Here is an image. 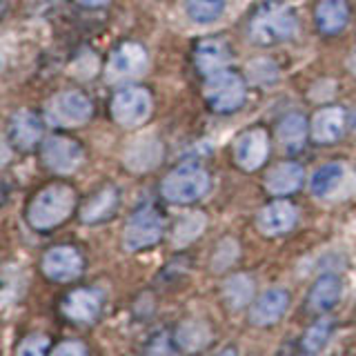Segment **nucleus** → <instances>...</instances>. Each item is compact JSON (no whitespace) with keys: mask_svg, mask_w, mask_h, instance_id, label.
Returning a JSON list of instances; mask_svg holds the SVG:
<instances>
[{"mask_svg":"<svg viewBox=\"0 0 356 356\" xmlns=\"http://www.w3.org/2000/svg\"><path fill=\"white\" fill-rule=\"evenodd\" d=\"M114 209H116V192L111 187H105L103 192L96 194L83 207L81 218L85 222H100V220H105V218H109L111 214H114Z\"/></svg>","mask_w":356,"mask_h":356,"instance_id":"b1692460","label":"nucleus"},{"mask_svg":"<svg viewBox=\"0 0 356 356\" xmlns=\"http://www.w3.org/2000/svg\"><path fill=\"white\" fill-rule=\"evenodd\" d=\"M345 127V111L341 107H325L312 120V136L316 143H334Z\"/></svg>","mask_w":356,"mask_h":356,"instance_id":"6ab92c4d","label":"nucleus"},{"mask_svg":"<svg viewBox=\"0 0 356 356\" xmlns=\"http://www.w3.org/2000/svg\"><path fill=\"white\" fill-rule=\"evenodd\" d=\"M203 94L211 109L218 114H229L245 103V83L241 76L232 72H218L207 76Z\"/></svg>","mask_w":356,"mask_h":356,"instance_id":"423d86ee","label":"nucleus"},{"mask_svg":"<svg viewBox=\"0 0 356 356\" xmlns=\"http://www.w3.org/2000/svg\"><path fill=\"white\" fill-rule=\"evenodd\" d=\"M348 65H350V72H352V74H356V49L352 51V56H350Z\"/></svg>","mask_w":356,"mask_h":356,"instance_id":"473e14b6","label":"nucleus"},{"mask_svg":"<svg viewBox=\"0 0 356 356\" xmlns=\"http://www.w3.org/2000/svg\"><path fill=\"white\" fill-rule=\"evenodd\" d=\"M47 350H49L47 337H42V334H29L16 348V356H47Z\"/></svg>","mask_w":356,"mask_h":356,"instance_id":"c756f323","label":"nucleus"},{"mask_svg":"<svg viewBox=\"0 0 356 356\" xmlns=\"http://www.w3.org/2000/svg\"><path fill=\"white\" fill-rule=\"evenodd\" d=\"M92 116V103L83 92H60L56 94L44 109V118L54 127H78L85 125Z\"/></svg>","mask_w":356,"mask_h":356,"instance_id":"20e7f679","label":"nucleus"},{"mask_svg":"<svg viewBox=\"0 0 356 356\" xmlns=\"http://www.w3.org/2000/svg\"><path fill=\"white\" fill-rule=\"evenodd\" d=\"M303 178H305V172L298 163H281L267 174L265 187H267V192L274 196H287V194H294L296 189L303 185Z\"/></svg>","mask_w":356,"mask_h":356,"instance_id":"a211bd4d","label":"nucleus"},{"mask_svg":"<svg viewBox=\"0 0 356 356\" xmlns=\"http://www.w3.org/2000/svg\"><path fill=\"white\" fill-rule=\"evenodd\" d=\"M78 3L85 5V7H103L109 3V0H78Z\"/></svg>","mask_w":356,"mask_h":356,"instance_id":"2f4dec72","label":"nucleus"},{"mask_svg":"<svg viewBox=\"0 0 356 356\" xmlns=\"http://www.w3.org/2000/svg\"><path fill=\"white\" fill-rule=\"evenodd\" d=\"M345 176V167L341 163H327V165H321L318 170L314 172L309 181L312 187V194L318 196V198H325L330 196L334 189H339L341 181Z\"/></svg>","mask_w":356,"mask_h":356,"instance_id":"5701e85b","label":"nucleus"},{"mask_svg":"<svg viewBox=\"0 0 356 356\" xmlns=\"http://www.w3.org/2000/svg\"><path fill=\"white\" fill-rule=\"evenodd\" d=\"M147 154H163V147L156 140L147 138V140H138V143H134L131 147L127 149L125 154V163L131 165V163H136V167H134V172H145V170H149V163L145 161L147 159Z\"/></svg>","mask_w":356,"mask_h":356,"instance_id":"c85d7f7f","label":"nucleus"},{"mask_svg":"<svg viewBox=\"0 0 356 356\" xmlns=\"http://www.w3.org/2000/svg\"><path fill=\"white\" fill-rule=\"evenodd\" d=\"M76 205L74 189L67 185H51L31 200L27 209V220L33 229H51L58 227Z\"/></svg>","mask_w":356,"mask_h":356,"instance_id":"f257e3e1","label":"nucleus"},{"mask_svg":"<svg viewBox=\"0 0 356 356\" xmlns=\"http://www.w3.org/2000/svg\"><path fill=\"white\" fill-rule=\"evenodd\" d=\"M203 229H205V216L200 214V211H194V214H187L176 222L172 241L176 248H185V245H189L196 236H200Z\"/></svg>","mask_w":356,"mask_h":356,"instance_id":"a878e982","label":"nucleus"},{"mask_svg":"<svg viewBox=\"0 0 356 356\" xmlns=\"http://www.w3.org/2000/svg\"><path fill=\"white\" fill-rule=\"evenodd\" d=\"M296 16L289 7L267 5L256 11L250 22V38L259 44H274L289 40L296 33Z\"/></svg>","mask_w":356,"mask_h":356,"instance_id":"f03ea898","label":"nucleus"},{"mask_svg":"<svg viewBox=\"0 0 356 356\" xmlns=\"http://www.w3.org/2000/svg\"><path fill=\"white\" fill-rule=\"evenodd\" d=\"M42 274L49 281L67 283L83 274V256L72 245H58L42 256Z\"/></svg>","mask_w":356,"mask_h":356,"instance_id":"6e6552de","label":"nucleus"},{"mask_svg":"<svg viewBox=\"0 0 356 356\" xmlns=\"http://www.w3.org/2000/svg\"><path fill=\"white\" fill-rule=\"evenodd\" d=\"M267 154H270V140L263 129H250L234 145V159L243 167V170L254 172L265 163Z\"/></svg>","mask_w":356,"mask_h":356,"instance_id":"9b49d317","label":"nucleus"},{"mask_svg":"<svg viewBox=\"0 0 356 356\" xmlns=\"http://www.w3.org/2000/svg\"><path fill=\"white\" fill-rule=\"evenodd\" d=\"M287 307H289V294L281 287H272L254 300L252 312H250V321L259 327L276 325V323L283 318Z\"/></svg>","mask_w":356,"mask_h":356,"instance_id":"9d476101","label":"nucleus"},{"mask_svg":"<svg viewBox=\"0 0 356 356\" xmlns=\"http://www.w3.org/2000/svg\"><path fill=\"white\" fill-rule=\"evenodd\" d=\"M42 138V125L31 111H18L9 122V140L16 149H31Z\"/></svg>","mask_w":356,"mask_h":356,"instance_id":"2eb2a0df","label":"nucleus"},{"mask_svg":"<svg viewBox=\"0 0 356 356\" xmlns=\"http://www.w3.org/2000/svg\"><path fill=\"white\" fill-rule=\"evenodd\" d=\"M256 225H259L261 234H265V236H281V234H287L296 225V207L292 203H287V200L270 203L259 211Z\"/></svg>","mask_w":356,"mask_h":356,"instance_id":"ddd939ff","label":"nucleus"},{"mask_svg":"<svg viewBox=\"0 0 356 356\" xmlns=\"http://www.w3.org/2000/svg\"><path fill=\"white\" fill-rule=\"evenodd\" d=\"M49 356H89V352L81 341H63L49 352Z\"/></svg>","mask_w":356,"mask_h":356,"instance_id":"7c9ffc66","label":"nucleus"},{"mask_svg":"<svg viewBox=\"0 0 356 356\" xmlns=\"http://www.w3.org/2000/svg\"><path fill=\"white\" fill-rule=\"evenodd\" d=\"M194 60L200 74L214 76L218 72H225V67L229 63V51L225 47V42L216 38H207L203 42H198Z\"/></svg>","mask_w":356,"mask_h":356,"instance_id":"f3484780","label":"nucleus"},{"mask_svg":"<svg viewBox=\"0 0 356 356\" xmlns=\"http://www.w3.org/2000/svg\"><path fill=\"white\" fill-rule=\"evenodd\" d=\"M352 129L356 131V111H354V118H352Z\"/></svg>","mask_w":356,"mask_h":356,"instance_id":"f704fd0d","label":"nucleus"},{"mask_svg":"<svg viewBox=\"0 0 356 356\" xmlns=\"http://www.w3.org/2000/svg\"><path fill=\"white\" fill-rule=\"evenodd\" d=\"M60 312L67 321H74V323H94L100 314V294L96 289H74L65 298H63V305Z\"/></svg>","mask_w":356,"mask_h":356,"instance_id":"f8f14e48","label":"nucleus"},{"mask_svg":"<svg viewBox=\"0 0 356 356\" xmlns=\"http://www.w3.org/2000/svg\"><path fill=\"white\" fill-rule=\"evenodd\" d=\"M152 111V96L143 87H125L111 100V116L122 127H138Z\"/></svg>","mask_w":356,"mask_h":356,"instance_id":"0eeeda50","label":"nucleus"},{"mask_svg":"<svg viewBox=\"0 0 356 356\" xmlns=\"http://www.w3.org/2000/svg\"><path fill=\"white\" fill-rule=\"evenodd\" d=\"M163 232L165 220L161 211H156L154 207H143L127 220L125 232H122V245H125L127 252L147 250L161 241Z\"/></svg>","mask_w":356,"mask_h":356,"instance_id":"39448f33","label":"nucleus"},{"mask_svg":"<svg viewBox=\"0 0 356 356\" xmlns=\"http://www.w3.org/2000/svg\"><path fill=\"white\" fill-rule=\"evenodd\" d=\"M209 189V174L196 163H185L170 172L163 181V196L170 203H194Z\"/></svg>","mask_w":356,"mask_h":356,"instance_id":"7ed1b4c3","label":"nucleus"},{"mask_svg":"<svg viewBox=\"0 0 356 356\" xmlns=\"http://www.w3.org/2000/svg\"><path fill=\"white\" fill-rule=\"evenodd\" d=\"M341 294H343L341 278L334 274H325L312 285L309 296H307V305L312 312H316V314H325V312H330L339 303Z\"/></svg>","mask_w":356,"mask_h":356,"instance_id":"dca6fc26","label":"nucleus"},{"mask_svg":"<svg viewBox=\"0 0 356 356\" xmlns=\"http://www.w3.org/2000/svg\"><path fill=\"white\" fill-rule=\"evenodd\" d=\"M42 159L49 170L58 174H72L83 163V149L81 145L70 138L51 136L42 145Z\"/></svg>","mask_w":356,"mask_h":356,"instance_id":"1a4fd4ad","label":"nucleus"},{"mask_svg":"<svg viewBox=\"0 0 356 356\" xmlns=\"http://www.w3.org/2000/svg\"><path fill=\"white\" fill-rule=\"evenodd\" d=\"M147 67V51L136 42H125L114 51L109 60V72L118 78H131L145 72Z\"/></svg>","mask_w":356,"mask_h":356,"instance_id":"4468645a","label":"nucleus"},{"mask_svg":"<svg viewBox=\"0 0 356 356\" xmlns=\"http://www.w3.org/2000/svg\"><path fill=\"white\" fill-rule=\"evenodd\" d=\"M216 356H236V350H234V348H225V350H220Z\"/></svg>","mask_w":356,"mask_h":356,"instance_id":"72a5a7b5","label":"nucleus"},{"mask_svg":"<svg viewBox=\"0 0 356 356\" xmlns=\"http://www.w3.org/2000/svg\"><path fill=\"white\" fill-rule=\"evenodd\" d=\"M305 136H307V125H305V118L300 114H289L287 118L281 120V125H278V140L289 149L300 147V145L305 143Z\"/></svg>","mask_w":356,"mask_h":356,"instance_id":"393cba45","label":"nucleus"},{"mask_svg":"<svg viewBox=\"0 0 356 356\" xmlns=\"http://www.w3.org/2000/svg\"><path fill=\"white\" fill-rule=\"evenodd\" d=\"M254 298V281L248 274H234L222 283V300L229 309H243Z\"/></svg>","mask_w":356,"mask_h":356,"instance_id":"412c9836","label":"nucleus"},{"mask_svg":"<svg viewBox=\"0 0 356 356\" xmlns=\"http://www.w3.org/2000/svg\"><path fill=\"white\" fill-rule=\"evenodd\" d=\"M316 22L321 31L339 33L348 25V3L345 0H321L316 9Z\"/></svg>","mask_w":356,"mask_h":356,"instance_id":"4be33fe9","label":"nucleus"},{"mask_svg":"<svg viewBox=\"0 0 356 356\" xmlns=\"http://www.w3.org/2000/svg\"><path fill=\"white\" fill-rule=\"evenodd\" d=\"M330 334H332V321L330 318H321L303 334V341H300V345H303V350L307 354H316V352H321L323 348H325Z\"/></svg>","mask_w":356,"mask_h":356,"instance_id":"cd10ccee","label":"nucleus"},{"mask_svg":"<svg viewBox=\"0 0 356 356\" xmlns=\"http://www.w3.org/2000/svg\"><path fill=\"white\" fill-rule=\"evenodd\" d=\"M211 341V332L200 321H183L174 332V343L183 352H200Z\"/></svg>","mask_w":356,"mask_h":356,"instance_id":"aec40b11","label":"nucleus"},{"mask_svg":"<svg viewBox=\"0 0 356 356\" xmlns=\"http://www.w3.org/2000/svg\"><path fill=\"white\" fill-rule=\"evenodd\" d=\"M225 9V0H187V14L194 22L207 25L220 18Z\"/></svg>","mask_w":356,"mask_h":356,"instance_id":"bb28decb","label":"nucleus"}]
</instances>
